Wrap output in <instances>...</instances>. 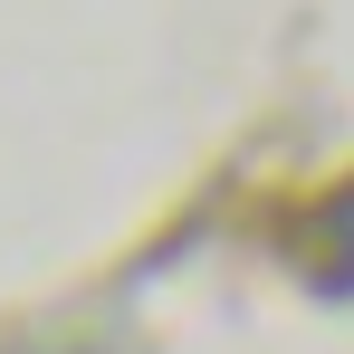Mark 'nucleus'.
I'll list each match as a JSON object with an SVG mask.
<instances>
[{
  "label": "nucleus",
  "mask_w": 354,
  "mask_h": 354,
  "mask_svg": "<svg viewBox=\"0 0 354 354\" xmlns=\"http://www.w3.org/2000/svg\"><path fill=\"white\" fill-rule=\"evenodd\" d=\"M326 288H354V201H345V259L326 268Z\"/></svg>",
  "instance_id": "nucleus-1"
}]
</instances>
